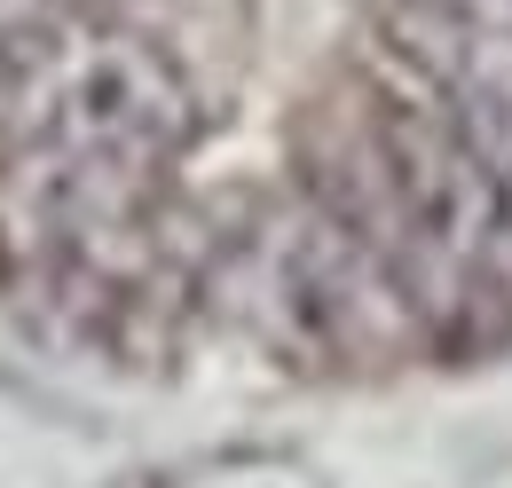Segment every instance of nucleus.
<instances>
[{"label": "nucleus", "instance_id": "1", "mask_svg": "<svg viewBox=\"0 0 512 488\" xmlns=\"http://www.w3.org/2000/svg\"><path fill=\"white\" fill-rule=\"evenodd\" d=\"M205 300L300 378H386L402 363H442L434 315L410 276L308 182L221 237Z\"/></svg>", "mask_w": 512, "mask_h": 488}, {"label": "nucleus", "instance_id": "2", "mask_svg": "<svg viewBox=\"0 0 512 488\" xmlns=\"http://www.w3.org/2000/svg\"><path fill=\"white\" fill-rule=\"evenodd\" d=\"M205 95L182 56L95 0H48L0 40V166L24 158H142L182 166Z\"/></svg>", "mask_w": 512, "mask_h": 488}, {"label": "nucleus", "instance_id": "3", "mask_svg": "<svg viewBox=\"0 0 512 488\" xmlns=\"http://www.w3.org/2000/svg\"><path fill=\"white\" fill-rule=\"evenodd\" d=\"M363 56L418 87L512 197V16H473L449 0H379Z\"/></svg>", "mask_w": 512, "mask_h": 488}, {"label": "nucleus", "instance_id": "4", "mask_svg": "<svg viewBox=\"0 0 512 488\" xmlns=\"http://www.w3.org/2000/svg\"><path fill=\"white\" fill-rule=\"evenodd\" d=\"M150 488H331V473L300 449H197Z\"/></svg>", "mask_w": 512, "mask_h": 488}, {"label": "nucleus", "instance_id": "5", "mask_svg": "<svg viewBox=\"0 0 512 488\" xmlns=\"http://www.w3.org/2000/svg\"><path fill=\"white\" fill-rule=\"evenodd\" d=\"M449 8H473V16H512V0H449Z\"/></svg>", "mask_w": 512, "mask_h": 488}]
</instances>
